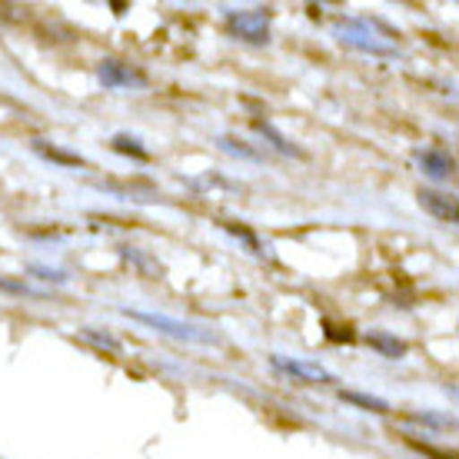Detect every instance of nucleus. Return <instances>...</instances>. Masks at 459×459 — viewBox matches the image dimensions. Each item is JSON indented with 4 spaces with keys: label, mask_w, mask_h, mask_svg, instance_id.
Masks as SVG:
<instances>
[{
    "label": "nucleus",
    "mask_w": 459,
    "mask_h": 459,
    "mask_svg": "<svg viewBox=\"0 0 459 459\" xmlns=\"http://www.w3.org/2000/svg\"><path fill=\"white\" fill-rule=\"evenodd\" d=\"M114 147L120 150V153H134V157H140V160L147 157V150L140 147V140L137 137H126V134H117V137H114Z\"/></svg>",
    "instance_id": "10"
},
{
    "label": "nucleus",
    "mask_w": 459,
    "mask_h": 459,
    "mask_svg": "<svg viewBox=\"0 0 459 459\" xmlns=\"http://www.w3.org/2000/svg\"><path fill=\"white\" fill-rule=\"evenodd\" d=\"M336 40L353 50H363L369 57H396L400 54L393 30H386L379 21H367V17H343L336 23Z\"/></svg>",
    "instance_id": "1"
},
{
    "label": "nucleus",
    "mask_w": 459,
    "mask_h": 459,
    "mask_svg": "<svg viewBox=\"0 0 459 459\" xmlns=\"http://www.w3.org/2000/svg\"><path fill=\"white\" fill-rule=\"evenodd\" d=\"M83 336H87V340H93V343L97 346H107V350H117V340H110V336H100V333H93V330H83Z\"/></svg>",
    "instance_id": "12"
},
{
    "label": "nucleus",
    "mask_w": 459,
    "mask_h": 459,
    "mask_svg": "<svg viewBox=\"0 0 459 459\" xmlns=\"http://www.w3.org/2000/svg\"><path fill=\"white\" fill-rule=\"evenodd\" d=\"M343 400L346 403H356V406H367V410H373V413H386V410H390V406H386L383 400H377V396H363V393H350V390H346Z\"/></svg>",
    "instance_id": "9"
},
{
    "label": "nucleus",
    "mask_w": 459,
    "mask_h": 459,
    "mask_svg": "<svg viewBox=\"0 0 459 459\" xmlns=\"http://www.w3.org/2000/svg\"><path fill=\"white\" fill-rule=\"evenodd\" d=\"M220 143H223V150H230V153H240V157H247V160H256V153H253V150H247L240 143V140H230V137H223L220 140Z\"/></svg>",
    "instance_id": "11"
},
{
    "label": "nucleus",
    "mask_w": 459,
    "mask_h": 459,
    "mask_svg": "<svg viewBox=\"0 0 459 459\" xmlns=\"http://www.w3.org/2000/svg\"><path fill=\"white\" fill-rule=\"evenodd\" d=\"M230 34H237L247 44H266L270 40V13L266 11H237L227 13Z\"/></svg>",
    "instance_id": "3"
},
{
    "label": "nucleus",
    "mask_w": 459,
    "mask_h": 459,
    "mask_svg": "<svg viewBox=\"0 0 459 459\" xmlns=\"http://www.w3.org/2000/svg\"><path fill=\"white\" fill-rule=\"evenodd\" d=\"M420 204H423V210H429L433 217L446 220V223H456V200L446 194H439V190H420Z\"/></svg>",
    "instance_id": "7"
},
{
    "label": "nucleus",
    "mask_w": 459,
    "mask_h": 459,
    "mask_svg": "<svg viewBox=\"0 0 459 459\" xmlns=\"http://www.w3.org/2000/svg\"><path fill=\"white\" fill-rule=\"evenodd\" d=\"M97 77H100V83L110 87V91H120V87H143V83H147L143 74L124 67V64H117V60H104V64L97 67Z\"/></svg>",
    "instance_id": "4"
},
{
    "label": "nucleus",
    "mask_w": 459,
    "mask_h": 459,
    "mask_svg": "<svg viewBox=\"0 0 459 459\" xmlns=\"http://www.w3.org/2000/svg\"><path fill=\"white\" fill-rule=\"evenodd\" d=\"M416 163H420V170H423L426 177H433V180H449V177H453V167H456L453 157L437 147L416 150Z\"/></svg>",
    "instance_id": "5"
},
{
    "label": "nucleus",
    "mask_w": 459,
    "mask_h": 459,
    "mask_svg": "<svg viewBox=\"0 0 459 459\" xmlns=\"http://www.w3.org/2000/svg\"><path fill=\"white\" fill-rule=\"evenodd\" d=\"M130 320L137 323H147V326H153V330H163V333L177 336V340H190V343H217L210 333H204V330H196V326H190V323H180V320H170V316H160V313H143V310H124Z\"/></svg>",
    "instance_id": "2"
},
{
    "label": "nucleus",
    "mask_w": 459,
    "mask_h": 459,
    "mask_svg": "<svg viewBox=\"0 0 459 459\" xmlns=\"http://www.w3.org/2000/svg\"><path fill=\"white\" fill-rule=\"evenodd\" d=\"M367 343L373 346V350H379L383 356H390V359H400V356L406 353V343L386 333H367Z\"/></svg>",
    "instance_id": "8"
},
{
    "label": "nucleus",
    "mask_w": 459,
    "mask_h": 459,
    "mask_svg": "<svg viewBox=\"0 0 459 459\" xmlns=\"http://www.w3.org/2000/svg\"><path fill=\"white\" fill-rule=\"evenodd\" d=\"M273 367L283 369V373H293L299 379H310V383H333V373L330 369L316 367V363H299V359H283V356H273Z\"/></svg>",
    "instance_id": "6"
}]
</instances>
